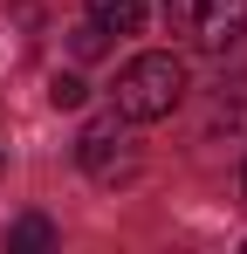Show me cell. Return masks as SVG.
<instances>
[{
	"label": "cell",
	"instance_id": "1",
	"mask_svg": "<svg viewBox=\"0 0 247 254\" xmlns=\"http://www.w3.org/2000/svg\"><path fill=\"white\" fill-rule=\"evenodd\" d=\"M185 103V62L172 48H144L117 69V89H110V110H124L130 124H158Z\"/></svg>",
	"mask_w": 247,
	"mask_h": 254
},
{
	"label": "cell",
	"instance_id": "2",
	"mask_svg": "<svg viewBox=\"0 0 247 254\" xmlns=\"http://www.w3.org/2000/svg\"><path fill=\"white\" fill-rule=\"evenodd\" d=\"M165 28L199 55H227L247 35V0H165Z\"/></svg>",
	"mask_w": 247,
	"mask_h": 254
},
{
	"label": "cell",
	"instance_id": "3",
	"mask_svg": "<svg viewBox=\"0 0 247 254\" xmlns=\"http://www.w3.org/2000/svg\"><path fill=\"white\" fill-rule=\"evenodd\" d=\"M76 165L96 179V186H117L137 172V137H130V117L124 110H103V117H89L76 137Z\"/></svg>",
	"mask_w": 247,
	"mask_h": 254
},
{
	"label": "cell",
	"instance_id": "4",
	"mask_svg": "<svg viewBox=\"0 0 247 254\" xmlns=\"http://www.w3.org/2000/svg\"><path fill=\"white\" fill-rule=\"evenodd\" d=\"M89 21L103 35H137L144 28V0H89Z\"/></svg>",
	"mask_w": 247,
	"mask_h": 254
},
{
	"label": "cell",
	"instance_id": "5",
	"mask_svg": "<svg viewBox=\"0 0 247 254\" xmlns=\"http://www.w3.org/2000/svg\"><path fill=\"white\" fill-rule=\"evenodd\" d=\"M48 241H55V227H48L41 213H28L21 227H7V248H48Z\"/></svg>",
	"mask_w": 247,
	"mask_h": 254
},
{
	"label": "cell",
	"instance_id": "6",
	"mask_svg": "<svg viewBox=\"0 0 247 254\" xmlns=\"http://www.w3.org/2000/svg\"><path fill=\"white\" fill-rule=\"evenodd\" d=\"M48 96H55V110H76L89 89H82V76H55V83H48Z\"/></svg>",
	"mask_w": 247,
	"mask_h": 254
},
{
	"label": "cell",
	"instance_id": "7",
	"mask_svg": "<svg viewBox=\"0 0 247 254\" xmlns=\"http://www.w3.org/2000/svg\"><path fill=\"white\" fill-rule=\"evenodd\" d=\"M76 55H103V28H96V21L76 28Z\"/></svg>",
	"mask_w": 247,
	"mask_h": 254
},
{
	"label": "cell",
	"instance_id": "8",
	"mask_svg": "<svg viewBox=\"0 0 247 254\" xmlns=\"http://www.w3.org/2000/svg\"><path fill=\"white\" fill-rule=\"evenodd\" d=\"M241 192H247V165H241Z\"/></svg>",
	"mask_w": 247,
	"mask_h": 254
}]
</instances>
